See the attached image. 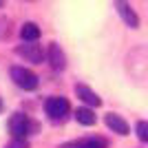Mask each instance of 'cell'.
I'll list each match as a JSON object with an SVG mask.
<instances>
[{"instance_id": "ba28073f", "label": "cell", "mask_w": 148, "mask_h": 148, "mask_svg": "<svg viewBox=\"0 0 148 148\" xmlns=\"http://www.w3.org/2000/svg\"><path fill=\"white\" fill-rule=\"evenodd\" d=\"M106 126H108L113 133H117V135H128V124L124 122L119 115H115V113H108V115H106Z\"/></svg>"}, {"instance_id": "8fae6325", "label": "cell", "mask_w": 148, "mask_h": 148, "mask_svg": "<svg viewBox=\"0 0 148 148\" xmlns=\"http://www.w3.org/2000/svg\"><path fill=\"white\" fill-rule=\"evenodd\" d=\"M75 119H77L82 126H93V124L97 122V117H95V113H93L91 108H77V111H75Z\"/></svg>"}, {"instance_id": "5bb4252c", "label": "cell", "mask_w": 148, "mask_h": 148, "mask_svg": "<svg viewBox=\"0 0 148 148\" xmlns=\"http://www.w3.org/2000/svg\"><path fill=\"white\" fill-rule=\"evenodd\" d=\"M60 148H77V144H75V142H71V144H62Z\"/></svg>"}, {"instance_id": "5b68a950", "label": "cell", "mask_w": 148, "mask_h": 148, "mask_svg": "<svg viewBox=\"0 0 148 148\" xmlns=\"http://www.w3.org/2000/svg\"><path fill=\"white\" fill-rule=\"evenodd\" d=\"M47 60H49V64L56 71H62V69L66 66V56H64V51L60 49V44L51 42L49 49H47Z\"/></svg>"}, {"instance_id": "7a4b0ae2", "label": "cell", "mask_w": 148, "mask_h": 148, "mask_svg": "<svg viewBox=\"0 0 148 148\" xmlns=\"http://www.w3.org/2000/svg\"><path fill=\"white\" fill-rule=\"evenodd\" d=\"M69 108L71 106H69V102L64 97H49L44 102V111L53 122H64L69 115Z\"/></svg>"}, {"instance_id": "52a82bcc", "label": "cell", "mask_w": 148, "mask_h": 148, "mask_svg": "<svg viewBox=\"0 0 148 148\" xmlns=\"http://www.w3.org/2000/svg\"><path fill=\"white\" fill-rule=\"evenodd\" d=\"M75 95H77L84 104H88V106H99L102 104V99L97 97V93L91 91V88L84 86V84H77V86H75Z\"/></svg>"}, {"instance_id": "30bf717a", "label": "cell", "mask_w": 148, "mask_h": 148, "mask_svg": "<svg viewBox=\"0 0 148 148\" xmlns=\"http://www.w3.org/2000/svg\"><path fill=\"white\" fill-rule=\"evenodd\" d=\"M77 148H108V142L104 137H84V139H77Z\"/></svg>"}, {"instance_id": "3957f363", "label": "cell", "mask_w": 148, "mask_h": 148, "mask_svg": "<svg viewBox=\"0 0 148 148\" xmlns=\"http://www.w3.org/2000/svg\"><path fill=\"white\" fill-rule=\"evenodd\" d=\"M11 80L20 88H25V91H33L38 86V75L33 71H29V69H25V66H13L11 69Z\"/></svg>"}, {"instance_id": "277c9868", "label": "cell", "mask_w": 148, "mask_h": 148, "mask_svg": "<svg viewBox=\"0 0 148 148\" xmlns=\"http://www.w3.org/2000/svg\"><path fill=\"white\" fill-rule=\"evenodd\" d=\"M16 53H18L20 58H25L27 62H33V64H40V62H42V58H44L42 47H40V44H33V42L20 44L18 49H16Z\"/></svg>"}, {"instance_id": "8992f818", "label": "cell", "mask_w": 148, "mask_h": 148, "mask_svg": "<svg viewBox=\"0 0 148 148\" xmlns=\"http://www.w3.org/2000/svg\"><path fill=\"white\" fill-rule=\"evenodd\" d=\"M115 9H117V13L122 16V20L126 22V27H130V29H137V27H139V18H137V13L133 11V7H130L128 2H115Z\"/></svg>"}, {"instance_id": "9c48e42d", "label": "cell", "mask_w": 148, "mask_h": 148, "mask_svg": "<svg viewBox=\"0 0 148 148\" xmlns=\"http://www.w3.org/2000/svg\"><path fill=\"white\" fill-rule=\"evenodd\" d=\"M20 36H22L25 42H36L38 38H40V27L36 22H25L22 29H20Z\"/></svg>"}, {"instance_id": "6da1fadb", "label": "cell", "mask_w": 148, "mask_h": 148, "mask_svg": "<svg viewBox=\"0 0 148 148\" xmlns=\"http://www.w3.org/2000/svg\"><path fill=\"white\" fill-rule=\"evenodd\" d=\"M36 128L38 126L31 122L27 115H22V113H16V115H11V119H9V130H11L13 139H27V135H31Z\"/></svg>"}, {"instance_id": "4fadbf2b", "label": "cell", "mask_w": 148, "mask_h": 148, "mask_svg": "<svg viewBox=\"0 0 148 148\" xmlns=\"http://www.w3.org/2000/svg\"><path fill=\"white\" fill-rule=\"evenodd\" d=\"M5 148H29V142L27 139H11Z\"/></svg>"}, {"instance_id": "7c38bea8", "label": "cell", "mask_w": 148, "mask_h": 148, "mask_svg": "<svg viewBox=\"0 0 148 148\" xmlns=\"http://www.w3.org/2000/svg\"><path fill=\"white\" fill-rule=\"evenodd\" d=\"M137 137L142 142H148V122H137Z\"/></svg>"}, {"instance_id": "9a60e30c", "label": "cell", "mask_w": 148, "mask_h": 148, "mask_svg": "<svg viewBox=\"0 0 148 148\" xmlns=\"http://www.w3.org/2000/svg\"><path fill=\"white\" fill-rule=\"evenodd\" d=\"M0 111H2V102H0Z\"/></svg>"}]
</instances>
